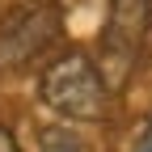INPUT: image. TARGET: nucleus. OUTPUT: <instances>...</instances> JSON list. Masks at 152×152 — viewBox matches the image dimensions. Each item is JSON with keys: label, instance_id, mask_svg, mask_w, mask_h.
Instances as JSON below:
<instances>
[{"label": "nucleus", "instance_id": "obj_1", "mask_svg": "<svg viewBox=\"0 0 152 152\" xmlns=\"http://www.w3.org/2000/svg\"><path fill=\"white\" fill-rule=\"evenodd\" d=\"M38 97H42L47 110H55L59 118H72V123H97L102 114L110 110V85L102 68L89 59V55L72 51V55H59L38 80Z\"/></svg>", "mask_w": 152, "mask_h": 152}, {"label": "nucleus", "instance_id": "obj_2", "mask_svg": "<svg viewBox=\"0 0 152 152\" xmlns=\"http://www.w3.org/2000/svg\"><path fill=\"white\" fill-rule=\"evenodd\" d=\"M152 30V0H110V17L102 30V76L110 89H123L144 55V38Z\"/></svg>", "mask_w": 152, "mask_h": 152}, {"label": "nucleus", "instance_id": "obj_3", "mask_svg": "<svg viewBox=\"0 0 152 152\" xmlns=\"http://www.w3.org/2000/svg\"><path fill=\"white\" fill-rule=\"evenodd\" d=\"M59 26L64 21L55 4H30V9H17L13 17H4L0 21V72L34 64L47 47H55Z\"/></svg>", "mask_w": 152, "mask_h": 152}, {"label": "nucleus", "instance_id": "obj_4", "mask_svg": "<svg viewBox=\"0 0 152 152\" xmlns=\"http://www.w3.org/2000/svg\"><path fill=\"white\" fill-rule=\"evenodd\" d=\"M38 152H89V148H85V140L76 135V131H68V127H47L42 140H38Z\"/></svg>", "mask_w": 152, "mask_h": 152}, {"label": "nucleus", "instance_id": "obj_5", "mask_svg": "<svg viewBox=\"0 0 152 152\" xmlns=\"http://www.w3.org/2000/svg\"><path fill=\"white\" fill-rule=\"evenodd\" d=\"M0 152H21L17 140H13V131H4V127H0Z\"/></svg>", "mask_w": 152, "mask_h": 152}, {"label": "nucleus", "instance_id": "obj_6", "mask_svg": "<svg viewBox=\"0 0 152 152\" xmlns=\"http://www.w3.org/2000/svg\"><path fill=\"white\" fill-rule=\"evenodd\" d=\"M135 152H152V123H148V131L140 135V144H135Z\"/></svg>", "mask_w": 152, "mask_h": 152}]
</instances>
